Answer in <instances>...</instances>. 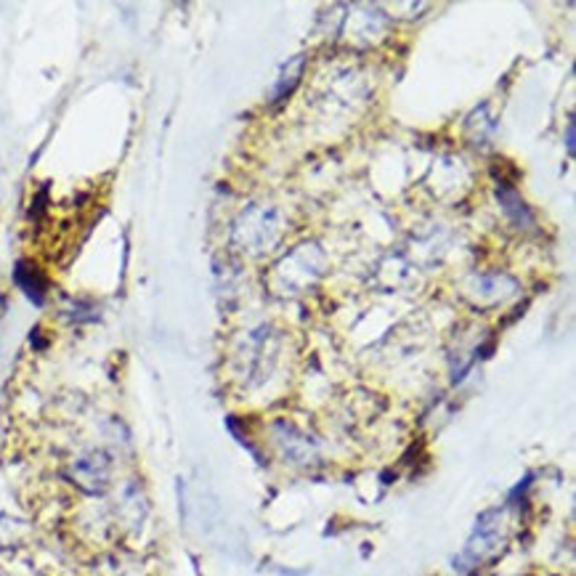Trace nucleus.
<instances>
[{
  "label": "nucleus",
  "instance_id": "obj_1",
  "mask_svg": "<svg viewBox=\"0 0 576 576\" xmlns=\"http://www.w3.org/2000/svg\"><path fill=\"white\" fill-rule=\"evenodd\" d=\"M285 234V221L281 213L271 205H253L239 215L232 228L234 247L247 255H264L274 250V245Z\"/></svg>",
  "mask_w": 576,
  "mask_h": 576
},
{
  "label": "nucleus",
  "instance_id": "obj_3",
  "mask_svg": "<svg viewBox=\"0 0 576 576\" xmlns=\"http://www.w3.org/2000/svg\"><path fill=\"white\" fill-rule=\"evenodd\" d=\"M502 542H505V534H502V513L494 510V513H487L478 521L473 540L468 542V550H465V558L470 563H481L489 555H494L502 547Z\"/></svg>",
  "mask_w": 576,
  "mask_h": 576
},
{
  "label": "nucleus",
  "instance_id": "obj_8",
  "mask_svg": "<svg viewBox=\"0 0 576 576\" xmlns=\"http://www.w3.org/2000/svg\"><path fill=\"white\" fill-rule=\"evenodd\" d=\"M568 149H574V122H568Z\"/></svg>",
  "mask_w": 576,
  "mask_h": 576
},
{
  "label": "nucleus",
  "instance_id": "obj_6",
  "mask_svg": "<svg viewBox=\"0 0 576 576\" xmlns=\"http://www.w3.org/2000/svg\"><path fill=\"white\" fill-rule=\"evenodd\" d=\"M497 194H500L502 211H505L510 218L515 221V224H529V221H532V213L526 211V205H523V200L513 192V189L500 186V192H497Z\"/></svg>",
  "mask_w": 576,
  "mask_h": 576
},
{
  "label": "nucleus",
  "instance_id": "obj_7",
  "mask_svg": "<svg viewBox=\"0 0 576 576\" xmlns=\"http://www.w3.org/2000/svg\"><path fill=\"white\" fill-rule=\"evenodd\" d=\"M24 536H28V526H24L22 521L9 519V515H0V550L22 545Z\"/></svg>",
  "mask_w": 576,
  "mask_h": 576
},
{
  "label": "nucleus",
  "instance_id": "obj_4",
  "mask_svg": "<svg viewBox=\"0 0 576 576\" xmlns=\"http://www.w3.org/2000/svg\"><path fill=\"white\" fill-rule=\"evenodd\" d=\"M277 444L281 447V451H285L290 460L296 462H309L313 457V447L311 441L306 438L303 434H298L292 425H279L277 428Z\"/></svg>",
  "mask_w": 576,
  "mask_h": 576
},
{
  "label": "nucleus",
  "instance_id": "obj_5",
  "mask_svg": "<svg viewBox=\"0 0 576 576\" xmlns=\"http://www.w3.org/2000/svg\"><path fill=\"white\" fill-rule=\"evenodd\" d=\"M17 281L24 287V292L35 300V303H43L45 298V281L41 279V274L35 271V268L28 266V264H19L17 268Z\"/></svg>",
  "mask_w": 576,
  "mask_h": 576
},
{
  "label": "nucleus",
  "instance_id": "obj_2",
  "mask_svg": "<svg viewBox=\"0 0 576 576\" xmlns=\"http://www.w3.org/2000/svg\"><path fill=\"white\" fill-rule=\"evenodd\" d=\"M67 476L85 494H104L113 483V460L104 451H88L70 465Z\"/></svg>",
  "mask_w": 576,
  "mask_h": 576
}]
</instances>
